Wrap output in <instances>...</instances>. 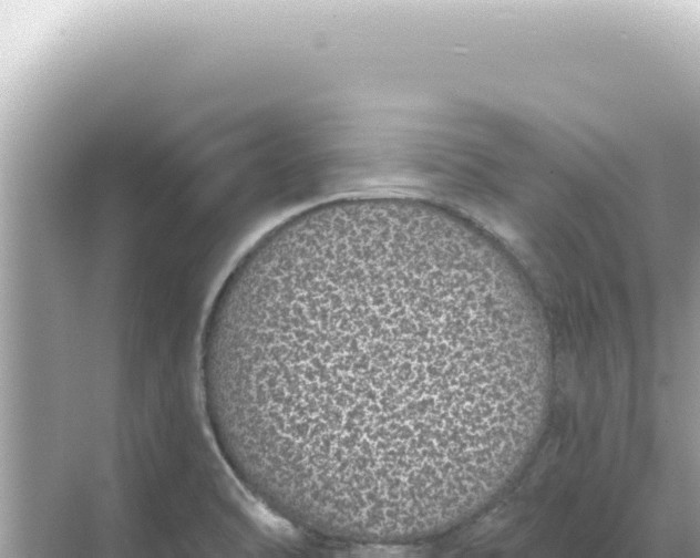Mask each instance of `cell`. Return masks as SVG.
<instances>
[{"instance_id":"cell-1","label":"cell","mask_w":700,"mask_h":558,"mask_svg":"<svg viewBox=\"0 0 700 558\" xmlns=\"http://www.w3.org/2000/svg\"><path fill=\"white\" fill-rule=\"evenodd\" d=\"M528 318L484 232L430 203L338 199L264 234L222 283L205 407L277 516L362 542L450 527L500 487L534 371Z\"/></svg>"}]
</instances>
